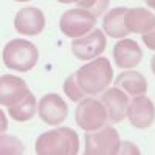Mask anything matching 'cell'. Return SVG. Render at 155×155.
<instances>
[{"label": "cell", "mask_w": 155, "mask_h": 155, "mask_svg": "<svg viewBox=\"0 0 155 155\" xmlns=\"http://www.w3.org/2000/svg\"><path fill=\"white\" fill-rule=\"evenodd\" d=\"M14 2H30V0H14Z\"/></svg>", "instance_id": "cell-27"}, {"label": "cell", "mask_w": 155, "mask_h": 155, "mask_svg": "<svg viewBox=\"0 0 155 155\" xmlns=\"http://www.w3.org/2000/svg\"><path fill=\"white\" fill-rule=\"evenodd\" d=\"M107 47L106 36L101 30H92L90 33L73 39L71 42V53L79 61H92L104 53Z\"/></svg>", "instance_id": "cell-7"}, {"label": "cell", "mask_w": 155, "mask_h": 155, "mask_svg": "<svg viewBox=\"0 0 155 155\" xmlns=\"http://www.w3.org/2000/svg\"><path fill=\"white\" fill-rule=\"evenodd\" d=\"M25 146L20 138L2 134L0 135V155H20L23 153Z\"/></svg>", "instance_id": "cell-18"}, {"label": "cell", "mask_w": 155, "mask_h": 155, "mask_svg": "<svg viewBox=\"0 0 155 155\" xmlns=\"http://www.w3.org/2000/svg\"><path fill=\"white\" fill-rule=\"evenodd\" d=\"M96 25V17L82 8H73L61 16L59 30L67 37L76 39L90 33Z\"/></svg>", "instance_id": "cell-6"}, {"label": "cell", "mask_w": 155, "mask_h": 155, "mask_svg": "<svg viewBox=\"0 0 155 155\" xmlns=\"http://www.w3.org/2000/svg\"><path fill=\"white\" fill-rule=\"evenodd\" d=\"M64 92H65V95L73 101V102H79L81 99L87 98L84 93H82V90L79 88V85H78L76 79H74V74H70L65 82H64Z\"/></svg>", "instance_id": "cell-20"}, {"label": "cell", "mask_w": 155, "mask_h": 155, "mask_svg": "<svg viewBox=\"0 0 155 155\" xmlns=\"http://www.w3.org/2000/svg\"><path fill=\"white\" fill-rule=\"evenodd\" d=\"M56 2H59V3H78L79 0H56Z\"/></svg>", "instance_id": "cell-24"}, {"label": "cell", "mask_w": 155, "mask_h": 155, "mask_svg": "<svg viewBox=\"0 0 155 155\" xmlns=\"http://www.w3.org/2000/svg\"><path fill=\"white\" fill-rule=\"evenodd\" d=\"M36 112H37V101H36V96L31 92H28V95L25 96L22 101H19L17 104L8 107L9 116L14 121H17V123L30 121L36 115Z\"/></svg>", "instance_id": "cell-17"}, {"label": "cell", "mask_w": 155, "mask_h": 155, "mask_svg": "<svg viewBox=\"0 0 155 155\" xmlns=\"http://www.w3.org/2000/svg\"><path fill=\"white\" fill-rule=\"evenodd\" d=\"M30 88L22 78L3 74L0 76V106L11 107L28 95Z\"/></svg>", "instance_id": "cell-13"}, {"label": "cell", "mask_w": 155, "mask_h": 155, "mask_svg": "<svg viewBox=\"0 0 155 155\" xmlns=\"http://www.w3.org/2000/svg\"><path fill=\"white\" fill-rule=\"evenodd\" d=\"M74 79L85 96H96L112 84L113 70L107 58L98 56L73 73Z\"/></svg>", "instance_id": "cell-1"}, {"label": "cell", "mask_w": 155, "mask_h": 155, "mask_svg": "<svg viewBox=\"0 0 155 155\" xmlns=\"http://www.w3.org/2000/svg\"><path fill=\"white\" fill-rule=\"evenodd\" d=\"M150 68H152V71H153V74H155V54H153L152 59H150Z\"/></svg>", "instance_id": "cell-26"}, {"label": "cell", "mask_w": 155, "mask_h": 155, "mask_svg": "<svg viewBox=\"0 0 155 155\" xmlns=\"http://www.w3.org/2000/svg\"><path fill=\"white\" fill-rule=\"evenodd\" d=\"M126 9L127 8L118 6V8L110 9L104 16V19H102V30H104L107 36L113 39H123L127 34H130L126 27V20H124Z\"/></svg>", "instance_id": "cell-16"}, {"label": "cell", "mask_w": 155, "mask_h": 155, "mask_svg": "<svg viewBox=\"0 0 155 155\" xmlns=\"http://www.w3.org/2000/svg\"><path fill=\"white\" fill-rule=\"evenodd\" d=\"M120 153H140V149L130 141H124V143H121Z\"/></svg>", "instance_id": "cell-22"}, {"label": "cell", "mask_w": 155, "mask_h": 155, "mask_svg": "<svg viewBox=\"0 0 155 155\" xmlns=\"http://www.w3.org/2000/svg\"><path fill=\"white\" fill-rule=\"evenodd\" d=\"M124 20H126V27L129 33L144 34L153 27L155 14L146 8H127L124 14Z\"/></svg>", "instance_id": "cell-14"}, {"label": "cell", "mask_w": 155, "mask_h": 155, "mask_svg": "<svg viewBox=\"0 0 155 155\" xmlns=\"http://www.w3.org/2000/svg\"><path fill=\"white\" fill-rule=\"evenodd\" d=\"M143 59V50L141 47L132 41V39L123 37L113 47V61L116 67L123 70H132L135 68Z\"/></svg>", "instance_id": "cell-12"}, {"label": "cell", "mask_w": 155, "mask_h": 155, "mask_svg": "<svg viewBox=\"0 0 155 155\" xmlns=\"http://www.w3.org/2000/svg\"><path fill=\"white\" fill-rule=\"evenodd\" d=\"M146 3L150 9H155V0H146Z\"/></svg>", "instance_id": "cell-25"}, {"label": "cell", "mask_w": 155, "mask_h": 155, "mask_svg": "<svg viewBox=\"0 0 155 155\" xmlns=\"http://www.w3.org/2000/svg\"><path fill=\"white\" fill-rule=\"evenodd\" d=\"M3 64L14 71L27 73L36 67L39 61L37 47L25 39H12L3 48Z\"/></svg>", "instance_id": "cell-3"}, {"label": "cell", "mask_w": 155, "mask_h": 155, "mask_svg": "<svg viewBox=\"0 0 155 155\" xmlns=\"http://www.w3.org/2000/svg\"><path fill=\"white\" fill-rule=\"evenodd\" d=\"M74 120L82 130L92 132L107 123V112L101 101L95 98H84L76 107Z\"/></svg>", "instance_id": "cell-5"}, {"label": "cell", "mask_w": 155, "mask_h": 155, "mask_svg": "<svg viewBox=\"0 0 155 155\" xmlns=\"http://www.w3.org/2000/svg\"><path fill=\"white\" fill-rule=\"evenodd\" d=\"M141 39H143L144 45H146L149 50H153V51H155V23H153V27H152L147 33L141 34Z\"/></svg>", "instance_id": "cell-21"}, {"label": "cell", "mask_w": 155, "mask_h": 155, "mask_svg": "<svg viewBox=\"0 0 155 155\" xmlns=\"http://www.w3.org/2000/svg\"><path fill=\"white\" fill-rule=\"evenodd\" d=\"M39 155H76L79 152V135L70 127H58L39 135L34 144Z\"/></svg>", "instance_id": "cell-2"}, {"label": "cell", "mask_w": 155, "mask_h": 155, "mask_svg": "<svg viewBox=\"0 0 155 155\" xmlns=\"http://www.w3.org/2000/svg\"><path fill=\"white\" fill-rule=\"evenodd\" d=\"M37 112L41 120L48 126H58L68 116L67 102L58 93H47L42 96L37 104Z\"/></svg>", "instance_id": "cell-8"}, {"label": "cell", "mask_w": 155, "mask_h": 155, "mask_svg": "<svg viewBox=\"0 0 155 155\" xmlns=\"http://www.w3.org/2000/svg\"><path fill=\"white\" fill-rule=\"evenodd\" d=\"M115 87L121 88L129 96H141L147 92L146 78L138 71H123L115 81Z\"/></svg>", "instance_id": "cell-15"}, {"label": "cell", "mask_w": 155, "mask_h": 155, "mask_svg": "<svg viewBox=\"0 0 155 155\" xmlns=\"http://www.w3.org/2000/svg\"><path fill=\"white\" fill-rule=\"evenodd\" d=\"M14 28L23 36H37L45 28V16L42 9L36 6L22 8L14 17Z\"/></svg>", "instance_id": "cell-11"}, {"label": "cell", "mask_w": 155, "mask_h": 155, "mask_svg": "<svg viewBox=\"0 0 155 155\" xmlns=\"http://www.w3.org/2000/svg\"><path fill=\"white\" fill-rule=\"evenodd\" d=\"M144 2H146V0H144Z\"/></svg>", "instance_id": "cell-28"}, {"label": "cell", "mask_w": 155, "mask_h": 155, "mask_svg": "<svg viewBox=\"0 0 155 155\" xmlns=\"http://www.w3.org/2000/svg\"><path fill=\"white\" fill-rule=\"evenodd\" d=\"M121 149L120 134L112 126H102L85 134V155H116Z\"/></svg>", "instance_id": "cell-4"}, {"label": "cell", "mask_w": 155, "mask_h": 155, "mask_svg": "<svg viewBox=\"0 0 155 155\" xmlns=\"http://www.w3.org/2000/svg\"><path fill=\"white\" fill-rule=\"evenodd\" d=\"M126 116L135 129H147L155 121V106L144 95L135 96L129 102Z\"/></svg>", "instance_id": "cell-10"}, {"label": "cell", "mask_w": 155, "mask_h": 155, "mask_svg": "<svg viewBox=\"0 0 155 155\" xmlns=\"http://www.w3.org/2000/svg\"><path fill=\"white\" fill-rule=\"evenodd\" d=\"M110 0H79L78 2V6L88 11L90 14H93L96 19L99 16H102L106 12V9L109 8Z\"/></svg>", "instance_id": "cell-19"}, {"label": "cell", "mask_w": 155, "mask_h": 155, "mask_svg": "<svg viewBox=\"0 0 155 155\" xmlns=\"http://www.w3.org/2000/svg\"><path fill=\"white\" fill-rule=\"evenodd\" d=\"M8 129V120H6V115L3 113V110L0 109V135L5 134Z\"/></svg>", "instance_id": "cell-23"}, {"label": "cell", "mask_w": 155, "mask_h": 155, "mask_svg": "<svg viewBox=\"0 0 155 155\" xmlns=\"http://www.w3.org/2000/svg\"><path fill=\"white\" fill-rule=\"evenodd\" d=\"M101 102L107 112V121L112 124H116V123H121L126 118L130 99H129V95L126 92H123L121 88H118V87L109 88L107 87L102 92Z\"/></svg>", "instance_id": "cell-9"}]
</instances>
